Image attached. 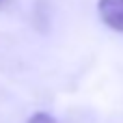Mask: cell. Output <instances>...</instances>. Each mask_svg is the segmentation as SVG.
Masks as SVG:
<instances>
[{
    "label": "cell",
    "instance_id": "1",
    "mask_svg": "<svg viewBox=\"0 0 123 123\" xmlns=\"http://www.w3.org/2000/svg\"><path fill=\"white\" fill-rule=\"evenodd\" d=\"M97 13L108 28L123 32V0H99Z\"/></svg>",
    "mask_w": 123,
    "mask_h": 123
},
{
    "label": "cell",
    "instance_id": "2",
    "mask_svg": "<svg viewBox=\"0 0 123 123\" xmlns=\"http://www.w3.org/2000/svg\"><path fill=\"white\" fill-rule=\"evenodd\" d=\"M26 123H58V121L52 115H48V112H35Z\"/></svg>",
    "mask_w": 123,
    "mask_h": 123
}]
</instances>
